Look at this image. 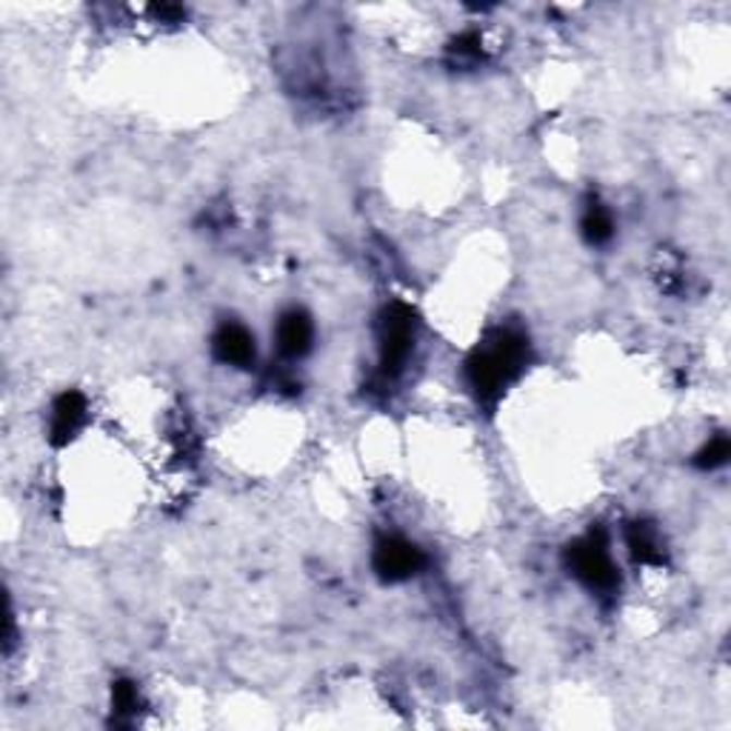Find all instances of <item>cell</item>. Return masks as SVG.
I'll return each instance as SVG.
<instances>
[{
    "instance_id": "cell-1",
    "label": "cell",
    "mask_w": 731,
    "mask_h": 731,
    "mask_svg": "<svg viewBox=\"0 0 731 731\" xmlns=\"http://www.w3.org/2000/svg\"><path fill=\"white\" fill-rule=\"evenodd\" d=\"M526 338L517 332H498L475 355L468 357L466 375L480 400H498L505 386L526 366Z\"/></svg>"
},
{
    "instance_id": "cell-2",
    "label": "cell",
    "mask_w": 731,
    "mask_h": 731,
    "mask_svg": "<svg viewBox=\"0 0 731 731\" xmlns=\"http://www.w3.org/2000/svg\"><path fill=\"white\" fill-rule=\"evenodd\" d=\"M565 563H569L574 577L592 592H614L618 588V565L611 560L604 532H592V535L581 537L577 544L569 546Z\"/></svg>"
},
{
    "instance_id": "cell-3",
    "label": "cell",
    "mask_w": 731,
    "mask_h": 731,
    "mask_svg": "<svg viewBox=\"0 0 731 731\" xmlns=\"http://www.w3.org/2000/svg\"><path fill=\"white\" fill-rule=\"evenodd\" d=\"M415 346V315L403 303H392L380 320V363L383 371H398Z\"/></svg>"
},
{
    "instance_id": "cell-4",
    "label": "cell",
    "mask_w": 731,
    "mask_h": 731,
    "mask_svg": "<svg viewBox=\"0 0 731 731\" xmlns=\"http://www.w3.org/2000/svg\"><path fill=\"white\" fill-rule=\"evenodd\" d=\"M426 558L415 544H409L406 537H383L380 544L375 546V558L371 565L380 581L386 583H403L409 577H415L423 569Z\"/></svg>"
},
{
    "instance_id": "cell-5",
    "label": "cell",
    "mask_w": 731,
    "mask_h": 731,
    "mask_svg": "<svg viewBox=\"0 0 731 731\" xmlns=\"http://www.w3.org/2000/svg\"><path fill=\"white\" fill-rule=\"evenodd\" d=\"M211 352L220 363L246 369L255 363V338L246 326L241 324H223L211 338Z\"/></svg>"
},
{
    "instance_id": "cell-6",
    "label": "cell",
    "mask_w": 731,
    "mask_h": 731,
    "mask_svg": "<svg viewBox=\"0 0 731 731\" xmlns=\"http://www.w3.org/2000/svg\"><path fill=\"white\" fill-rule=\"evenodd\" d=\"M86 423V398L81 392H63L54 400L52 423H49V435L54 446H63L75 438L81 426Z\"/></svg>"
},
{
    "instance_id": "cell-7",
    "label": "cell",
    "mask_w": 731,
    "mask_h": 731,
    "mask_svg": "<svg viewBox=\"0 0 731 731\" xmlns=\"http://www.w3.org/2000/svg\"><path fill=\"white\" fill-rule=\"evenodd\" d=\"M312 338H315V326H312L306 312H287L278 324V349L280 355L289 361H297L312 349Z\"/></svg>"
},
{
    "instance_id": "cell-8",
    "label": "cell",
    "mask_w": 731,
    "mask_h": 731,
    "mask_svg": "<svg viewBox=\"0 0 731 731\" xmlns=\"http://www.w3.org/2000/svg\"><path fill=\"white\" fill-rule=\"evenodd\" d=\"M629 551L637 563H660L663 560V546H660V537L648 523H634L629 528Z\"/></svg>"
},
{
    "instance_id": "cell-9",
    "label": "cell",
    "mask_w": 731,
    "mask_h": 731,
    "mask_svg": "<svg viewBox=\"0 0 731 731\" xmlns=\"http://www.w3.org/2000/svg\"><path fill=\"white\" fill-rule=\"evenodd\" d=\"M581 229L583 237H586L592 246H600V243L611 241V234H614V220H611L609 209L595 200V204H588V209L583 211Z\"/></svg>"
},
{
    "instance_id": "cell-10",
    "label": "cell",
    "mask_w": 731,
    "mask_h": 731,
    "mask_svg": "<svg viewBox=\"0 0 731 731\" xmlns=\"http://www.w3.org/2000/svg\"><path fill=\"white\" fill-rule=\"evenodd\" d=\"M731 454V443L726 435H717V438H711L709 443L703 446L700 452H697V458H694V466L703 468V472H711V468H720L729 460Z\"/></svg>"
},
{
    "instance_id": "cell-11",
    "label": "cell",
    "mask_w": 731,
    "mask_h": 731,
    "mask_svg": "<svg viewBox=\"0 0 731 731\" xmlns=\"http://www.w3.org/2000/svg\"><path fill=\"white\" fill-rule=\"evenodd\" d=\"M112 706H114V711H118V715H121V717L135 715L137 706H141V694H137L135 683H126V680H121V683H114V689H112Z\"/></svg>"
},
{
    "instance_id": "cell-12",
    "label": "cell",
    "mask_w": 731,
    "mask_h": 731,
    "mask_svg": "<svg viewBox=\"0 0 731 731\" xmlns=\"http://www.w3.org/2000/svg\"><path fill=\"white\" fill-rule=\"evenodd\" d=\"M480 35H475V32H466V35H460L458 40H454L452 52L458 54L460 61H477L480 58Z\"/></svg>"
}]
</instances>
